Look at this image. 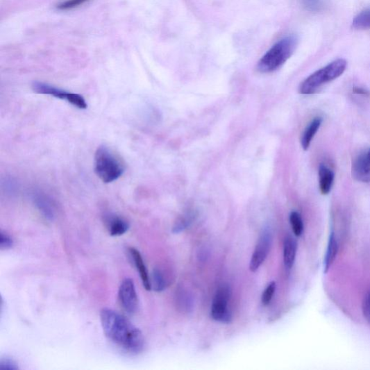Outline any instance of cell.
<instances>
[{
	"mask_svg": "<svg viewBox=\"0 0 370 370\" xmlns=\"http://www.w3.org/2000/svg\"><path fill=\"white\" fill-rule=\"evenodd\" d=\"M100 319L106 336L114 344L131 354H139L144 350L145 339L142 332L125 316L105 308L101 311Z\"/></svg>",
	"mask_w": 370,
	"mask_h": 370,
	"instance_id": "6da1fadb",
	"label": "cell"
},
{
	"mask_svg": "<svg viewBox=\"0 0 370 370\" xmlns=\"http://www.w3.org/2000/svg\"><path fill=\"white\" fill-rule=\"evenodd\" d=\"M94 165L98 178L104 183L117 180L126 170V165L121 158L104 145L98 147L95 153Z\"/></svg>",
	"mask_w": 370,
	"mask_h": 370,
	"instance_id": "7a4b0ae2",
	"label": "cell"
},
{
	"mask_svg": "<svg viewBox=\"0 0 370 370\" xmlns=\"http://www.w3.org/2000/svg\"><path fill=\"white\" fill-rule=\"evenodd\" d=\"M297 45V38L289 36L275 44L258 64V69L262 74L276 72L292 56Z\"/></svg>",
	"mask_w": 370,
	"mask_h": 370,
	"instance_id": "3957f363",
	"label": "cell"
},
{
	"mask_svg": "<svg viewBox=\"0 0 370 370\" xmlns=\"http://www.w3.org/2000/svg\"><path fill=\"white\" fill-rule=\"evenodd\" d=\"M346 67L345 60L339 59L332 62L305 79L299 87V93L303 95L314 94L324 84L340 77Z\"/></svg>",
	"mask_w": 370,
	"mask_h": 370,
	"instance_id": "277c9868",
	"label": "cell"
},
{
	"mask_svg": "<svg viewBox=\"0 0 370 370\" xmlns=\"http://www.w3.org/2000/svg\"><path fill=\"white\" fill-rule=\"evenodd\" d=\"M32 89L34 92L39 94L50 95L62 100H66L80 110H85L87 108V104L85 99L80 94L69 93L55 86L38 81L34 82L32 84Z\"/></svg>",
	"mask_w": 370,
	"mask_h": 370,
	"instance_id": "5b68a950",
	"label": "cell"
},
{
	"mask_svg": "<svg viewBox=\"0 0 370 370\" xmlns=\"http://www.w3.org/2000/svg\"><path fill=\"white\" fill-rule=\"evenodd\" d=\"M231 296V289L228 285H222L219 288L215 296L211 316L214 320L221 323H230L233 319L232 313L228 308V303Z\"/></svg>",
	"mask_w": 370,
	"mask_h": 370,
	"instance_id": "8992f818",
	"label": "cell"
},
{
	"mask_svg": "<svg viewBox=\"0 0 370 370\" xmlns=\"http://www.w3.org/2000/svg\"><path fill=\"white\" fill-rule=\"evenodd\" d=\"M273 242V235L270 228H265L259 238L256 248L250 262V270L255 272L266 260Z\"/></svg>",
	"mask_w": 370,
	"mask_h": 370,
	"instance_id": "52a82bcc",
	"label": "cell"
},
{
	"mask_svg": "<svg viewBox=\"0 0 370 370\" xmlns=\"http://www.w3.org/2000/svg\"><path fill=\"white\" fill-rule=\"evenodd\" d=\"M119 301L123 309L129 314H134L138 308V298L134 282L126 278L119 289Z\"/></svg>",
	"mask_w": 370,
	"mask_h": 370,
	"instance_id": "ba28073f",
	"label": "cell"
},
{
	"mask_svg": "<svg viewBox=\"0 0 370 370\" xmlns=\"http://www.w3.org/2000/svg\"><path fill=\"white\" fill-rule=\"evenodd\" d=\"M352 177L356 180L370 183V149L360 152L352 163Z\"/></svg>",
	"mask_w": 370,
	"mask_h": 370,
	"instance_id": "9c48e42d",
	"label": "cell"
},
{
	"mask_svg": "<svg viewBox=\"0 0 370 370\" xmlns=\"http://www.w3.org/2000/svg\"><path fill=\"white\" fill-rule=\"evenodd\" d=\"M35 205L37 208L41 215L48 221H53L56 216L54 203L42 192H35L33 196Z\"/></svg>",
	"mask_w": 370,
	"mask_h": 370,
	"instance_id": "30bf717a",
	"label": "cell"
},
{
	"mask_svg": "<svg viewBox=\"0 0 370 370\" xmlns=\"http://www.w3.org/2000/svg\"><path fill=\"white\" fill-rule=\"evenodd\" d=\"M129 254L141 280H142L144 288L147 291H150L151 289V282L142 255L133 248L129 249Z\"/></svg>",
	"mask_w": 370,
	"mask_h": 370,
	"instance_id": "8fae6325",
	"label": "cell"
},
{
	"mask_svg": "<svg viewBox=\"0 0 370 370\" xmlns=\"http://www.w3.org/2000/svg\"><path fill=\"white\" fill-rule=\"evenodd\" d=\"M106 223L111 236L119 237L126 234L130 228L129 223L122 217L109 215L106 218Z\"/></svg>",
	"mask_w": 370,
	"mask_h": 370,
	"instance_id": "7c38bea8",
	"label": "cell"
},
{
	"mask_svg": "<svg viewBox=\"0 0 370 370\" xmlns=\"http://www.w3.org/2000/svg\"><path fill=\"white\" fill-rule=\"evenodd\" d=\"M296 251V241L292 236L287 237L284 244V261L285 267L288 271L294 266Z\"/></svg>",
	"mask_w": 370,
	"mask_h": 370,
	"instance_id": "4fadbf2b",
	"label": "cell"
},
{
	"mask_svg": "<svg viewBox=\"0 0 370 370\" xmlns=\"http://www.w3.org/2000/svg\"><path fill=\"white\" fill-rule=\"evenodd\" d=\"M335 174L334 172L326 165H321L319 167L320 190L323 195H328L330 192Z\"/></svg>",
	"mask_w": 370,
	"mask_h": 370,
	"instance_id": "5bb4252c",
	"label": "cell"
},
{
	"mask_svg": "<svg viewBox=\"0 0 370 370\" xmlns=\"http://www.w3.org/2000/svg\"><path fill=\"white\" fill-rule=\"evenodd\" d=\"M323 119L321 117L314 119L310 124L305 129L302 137V146L304 150H308L310 146L312 140L321 126Z\"/></svg>",
	"mask_w": 370,
	"mask_h": 370,
	"instance_id": "9a60e30c",
	"label": "cell"
},
{
	"mask_svg": "<svg viewBox=\"0 0 370 370\" xmlns=\"http://www.w3.org/2000/svg\"><path fill=\"white\" fill-rule=\"evenodd\" d=\"M338 242L336 236L332 233L329 237L327 252L325 258V271L327 272L336 258L338 253Z\"/></svg>",
	"mask_w": 370,
	"mask_h": 370,
	"instance_id": "2e32d148",
	"label": "cell"
},
{
	"mask_svg": "<svg viewBox=\"0 0 370 370\" xmlns=\"http://www.w3.org/2000/svg\"><path fill=\"white\" fill-rule=\"evenodd\" d=\"M151 288L157 292H163L167 287L165 277L161 270L155 269L152 273Z\"/></svg>",
	"mask_w": 370,
	"mask_h": 370,
	"instance_id": "e0dca14e",
	"label": "cell"
},
{
	"mask_svg": "<svg viewBox=\"0 0 370 370\" xmlns=\"http://www.w3.org/2000/svg\"><path fill=\"white\" fill-rule=\"evenodd\" d=\"M352 27L355 29L370 28V8L363 10L355 17Z\"/></svg>",
	"mask_w": 370,
	"mask_h": 370,
	"instance_id": "ac0fdd59",
	"label": "cell"
},
{
	"mask_svg": "<svg viewBox=\"0 0 370 370\" xmlns=\"http://www.w3.org/2000/svg\"><path fill=\"white\" fill-rule=\"evenodd\" d=\"M289 219L294 234L296 237L301 236L304 230L302 217L296 211H293L290 215Z\"/></svg>",
	"mask_w": 370,
	"mask_h": 370,
	"instance_id": "d6986e66",
	"label": "cell"
},
{
	"mask_svg": "<svg viewBox=\"0 0 370 370\" xmlns=\"http://www.w3.org/2000/svg\"><path fill=\"white\" fill-rule=\"evenodd\" d=\"M195 219V215L189 213L181 217L173 227V233L178 234L186 230Z\"/></svg>",
	"mask_w": 370,
	"mask_h": 370,
	"instance_id": "ffe728a7",
	"label": "cell"
},
{
	"mask_svg": "<svg viewBox=\"0 0 370 370\" xmlns=\"http://www.w3.org/2000/svg\"><path fill=\"white\" fill-rule=\"evenodd\" d=\"M90 0H65L58 5L57 8L60 10H72L85 4Z\"/></svg>",
	"mask_w": 370,
	"mask_h": 370,
	"instance_id": "44dd1931",
	"label": "cell"
},
{
	"mask_svg": "<svg viewBox=\"0 0 370 370\" xmlns=\"http://www.w3.org/2000/svg\"><path fill=\"white\" fill-rule=\"evenodd\" d=\"M276 289V284L275 281H271L269 285L265 292H263L262 296V303L263 305L267 306L271 302L274 296V294Z\"/></svg>",
	"mask_w": 370,
	"mask_h": 370,
	"instance_id": "7402d4cb",
	"label": "cell"
},
{
	"mask_svg": "<svg viewBox=\"0 0 370 370\" xmlns=\"http://www.w3.org/2000/svg\"><path fill=\"white\" fill-rule=\"evenodd\" d=\"M13 239L9 235L3 231L0 233V249L2 250L10 249L13 246Z\"/></svg>",
	"mask_w": 370,
	"mask_h": 370,
	"instance_id": "603a6c76",
	"label": "cell"
},
{
	"mask_svg": "<svg viewBox=\"0 0 370 370\" xmlns=\"http://www.w3.org/2000/svg\"><path fill=\"white\" fill-rule=\"evenodd\" d=\"M19 365L10 358H3L0 360V370H17Z\"/></svg>",
	"mask_w": 370,
	"mask_h": 370,
	"instance_id": "cb8c5ba5",
	"label": "cell"
},
{
	"mask_svg": "<svg viewBox=\"0 0 370 370\" xmlns=\"http://www.w3.org/2000/svg\"><path fill=\"white\" fill-rule=\"evenodd\" d=\"M362 310L365 319L370 325V292L366 295L364 298Z\"/></svg>",
	"mask_w": 370,
	"mask_h": 370,
	"instance_id": "d4e9b609",
	"label": "cell"
},
{
	"mask_svg": "<svg viewBox=\"0 0 370 370\" xmlns=\"http://www.w3.org/2000/svg\"><path fill=\"white\" fill-rule=\"evenodd\" d=\"M305 7L310 10H318L323 5L322 0H304Z\"/></svg>",
	"mask_w": 370,
	"mask_h": 370,
	"instance_id": "484cf974",
	"label": "cell"
},
{
	"mask_svg": "<svg viewBox=\"0 0 370 370\" xmlns=\"http://www.w3.org/2000/svg\"><path fill=\"white\" fill-rule=\"evenodd\" d=\"M353 93L358 95H369V92L367 90H364L362 89V87H354Z\"/></svg>",
	"mask_w": 370,
	"mask_h": 370,
	"instance_id": "4316f807",
	"label": "cell"
}]
</instances>
